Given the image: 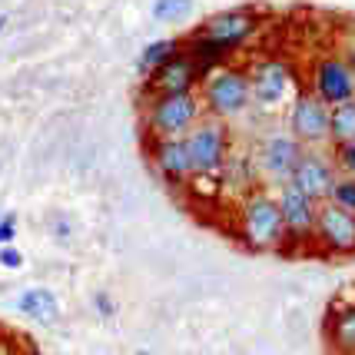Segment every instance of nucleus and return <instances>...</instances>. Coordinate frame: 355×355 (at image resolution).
Segmentation results:
<instances>
[{"instance_id": "nucleus-17", "label": "nucleus", "mask_w": 355, "mask_h": 355, "mask_svg": "<svg viewBox=\"0 0 355 355\" xmlns=\"http://www.w3.org/2000/svg\"><path fill=\"white\" fill-rule=\"evenodd\" d=\"M180 50H183V44H180V40H153V44H146V50L139 53V60H137V67H139V73H143V80L153 77L156 70H159L163 63L170 60V57H176Z\"/></svg>"}, {"instance_id": "nucleus-27", "label": "nucleus", "mask_w": 355, "mask_h": 355, "mask_svg": "<svg viewBox=\"0 0 355 355\" xmlns=\"http://www.w3.org/2000/svg\"><path fill=\"white\" fill-rule=\"evenodd\" d=\"M133 355H153V352H146V349H139V352H133Z\"/></svg>"}, {"instance_id": "nucleus-12", "label": "nucleus", "mask_w": 355, "mask_h": 355, "mask_svg": "<svg viewBox=\"0 0 355 355\" xmlns=\"http://www.w3.org/2000/svg\"><path fill=\"white\" fill-rule=\"evenodd\" d=\"M336 180H339V166H336L332 153L306 150L289 183H295L302 193H306V196H312L315 202H325L329 196H332V186H336Z\"/></svg>"}, {"instance_id": "nucleus-5", "label": "nucleus", "mask_w": 355, "mask_h": 355, "mask_svg": "<svg viewBox=\"0 0 355 355\" xmlns=\"http://www.w3.org/2000/svg\"><path fill=\"white\" fill-rule=\"evenodd\" d=\"M276 200L282 206V223H286V249L282 256H299L315 249V219H319V202L306 196L295 183L276 186Z\"/></svg>"}, {"instance_id": "nucleus-9", "label": "nucleus", "mask_w": 355, "mask_h": 355, "mask_svg": "<svg viewBox=\"0 0 355 355\" xmlns=\"http://www.w3.org/2000/svg\"><path fill=\"white\" fill-rule=\"evenodd\" d=\"M315 252L319 256H355V213L339 202H319L315 219Z\"/></svg>"}, {"instance_id": "nucleus-16", "label": "nucleus", "mask_w": 355, "mask_h": 355, "mask_svg": "<svg viewBox=\"0 0 355 355\" xmlns=\"http://www.w3.org/2000/svg\"><path fill=\"white\" fill-rule=\"evenodd\" d=\"M17 309L24 315H31V319H37L40 325H57V319H60V302H57V295L50 289H27L17 299Z\"/></svg>"}, {"instance_id": "nucleus-3", "label": "nucleus", "mask_w": 355, "mask_h": 355, "mask_svg": "<svg viewBox=\"0 0 355 355\" xmlns=\"http://www.w3.org/2000/svg\"><path fill=\"white\" fill-rule=\"evenodd\" d=\"M200 96L206 103V113L216 120H236L252 107V83H249V70L232 67V63H219L202 77Z\"/></svg>"}, {"instance_id": "nucleus-7", "label": "nucleus", "mask_w": 355, "mask_h": 355, "mask_svg": "<svg viewBox=\"0 0 355 355\" xmlns=\"http://www.w3.org/2000/svg\"><path fill=\"white\" fill-rule=\"evenodd\" d=\"M329 123H332V107L322 96L312 90H302L289 107V133H293L302 146L319 150V146H332L329 139Z\"/></svg>"}, {"instance_id": "nucleus-25", "label": "nucleus", "mask_w": 355, "mask_h": 355, "mask_svg": "<svg viewBox=\"0 0 355 355\" xmlns=\"http://www.w3.org/2000/svg\"><path fill=\"white\" fill-rule=\"evenodd\" d=\"M14 230H17L14 219H0V246H7L14 239Z\"/></svg>"}, {"instance_id": "nucleus-20", "label": "nucleus", "mask_w": 355, "mask_h": 355, "mask_svg": "<svg viewBox=\"0 0 355 355\" xmlns=\"http://www.w3.org/2000/svg\"><path fill=\"white\" fill-rule=\"evenodd\" d=\"M329 200L339 202L342 209H352L355 213V176L339 173V180H336V186H332V196H329Z\"/></svg>"}, {"instance_id": "nucleus-15", "label": "nucleus", "mask_w": 355, "mask_h": 355, "mask_svg": "<svg viewBox=\"0 0 355 355\" xmlns=\"http://www.w3.org/2000/svg\"><path fill=\"white\" fill-rule=\"evenodd\" d=\"M325 339H329V349L336 355H355V302L329 309Z\"/></svg>"}, {"instance_id": "nucleus-13", "label": "nucleus", "mask_w": 355, "mask_h": 355, "mask_svg": "<svg viewBox=\"0 0 355 355\" xmlns=\"http://www.w3.org/2000/svg\"><path fill=\"white\" fill-rule=\"evenodd\" d=\"M202 77H206V73H202V67L196 63V57H193L189 50H180L176 57H170V60L156 70L153 77H146V90H150V96H156V93L196 90V83H200Z\"/></svg>"}, {"instance_id": "nucleus-14", "label": "nucleus", "mask_w": 355, "mask_h": 355, "mask_svg": "<svg viewBox=\"0 0 355 355\" xmlns=\"http://www.w3.org/2000/svg\"><path fill=\"white\" fill-rule=\"evenodd\" d=\"M150 163L153 170L166 180L170 186H180L193 176V163L186 153V139L173 137V139H150Z\"/></svg>"}, {"instance_id": "nucleus-21", "label": "nucleus", "mask_w": 355, "mask_h": 355, "mask_svg": "<svg viewBox=\"0 0 355 355\" xmlns=\"http://www.w3.org/2000/svg\"><path fill=\"white\" fill-rule=\"evenodd\" d=\"M332 159H336L339 173H345V176H355V143L332 146Z\"/></svg>"}, {"instance_id": "nucleus-22", "label": "nucleus", "mask_w": 355, "mask_h": 355, "mask_svg": "<svg viewBox=\"0 0 355 355\" xmlns=\"http://www.w3.org/2000/svg\"><path fill=\"white\" fill-rule=\"evenodd\" d=\"M93 306H96V312H100L103 319H113V315H116V306H113V299H110L107 293L93 295Z\"/></svg>"}, {"instance_id": "nucleus-26", "label": "nucleus", "mask_w": 355, "mask_h": 355, "mask_svg": "<svg viewBox=\"0 0 355 355\" xmlns=\"http://www.w3.org/2000/svg\"><path fill=\"white\" fill-rule=\"evenodd\" d=\"M53 232H57V239H70V223H63V216L53 219Z\"/></svg>"}, {"instance_id": "nucleus-1", "label": "nucleus", "mask_w": 355, "mask_h": 355, "mask_svg": "<svg viewBox=\"0 0 355 355\" xmlns=\"http://www.w3.org/2000/svg\"><path fill=\"white\" fill-rule=\"evenodd\" d=\"M263 27V17L249 7H236V10H223V14L209 17L200 31L189 37V53L196 57L202 73H209L213 67L226 63L246 44L252 33Z\"/></svg>"}, {"instance_id": "nucleus-19", "label": "nucleus", "mask_w": 355, "mask_h": 355, "mask_svg": "<svg viewBox=\"0 0 355 355\" xmlns=\"http://www.w3.org/2000/svg\"><path fill=\"white\" fill-rule=\"evenodd\" d=\"M153 17L159 24H183L193 17V0H156Z\"/></svg>"}, {"instance_id": "nucleus-11", "label": "nucleus", "mask_w": 355, "mask_h": 355, "mask_svg": "<svg viewBox=\"0 0 355 355\" xmlns=\"http://www.w3.org/2000/svg\"><path fill=\"white\" fill-rule=\"evenodd\" d=\"M249 83H252V107L276 110L289 96L293 87V67L282 57H263L249 67Z\"/></svg>"}, {"instance_id": "nucleus-8", "label": "nucleus", "mask_w": 355, "mask_h": 355, "mask_svg": "<svg viewBox=\"0 0 355 355\" xmlns=\"http://www.w3.org/2000/svg\"><path fill=\"white\" fill-rule=\"evenodd\" d=\"M309 90L315 96H322L329 107H339L345 100L355 96V73L345 63L339 50H325L319 53L309 67Z\"/></svg>"}, {"instance_id": "nucleus-23", "label": "nucleus", "mask_w": 355, "mask_h": 355, "mask_svg": "<svg viewBox=\"0 0 355 355\" xmlns=\"http://www.w3.org/2000/svg\"><path fill=\"white\" fill-rule=\"evenodd\" d=\"M0 266H3V269H20V266H24V256H20L14 246H3L0 249Z\"/></svg>"}, {"instance_id": "nucleus-10", "label": "nucleus", "mask_w": 355, "mask_h": 355, "mask_svg": "<svg viewBox=\"0 0 355 355\" xmlns=\"http://www.w3.org/2000/svg\"><path fill=\"white\" fill-rule=\"evenodd\" d=\"M309 146H302L293 133H269V137L259 143V153H256V166L272 186H282L293 180L299 159Z\"/></svg>"}, {"instance_id": "nucleus-18", "label": "nucleus", "mask_w": 355, "mask_h": 355, "mask_svg": "<svg viewBox=\"0 0 355 355\" xmlns=\"http://www.w3.org/2000/svg\"><path fill=\"white\" fill-rule=\"evenodd\" d=\"M329 139H332V146L355 143V96H352V100H345V103H339V107H332Z\"/></svg>"}, {"instance_id": "nucleus-6", "label": "nucleus", "mask_w": 355, "mask_h": 355, "mask_svg": "<svg viewBox=\"0 0 355 355\" xmlns=\"http://www.w3.org/2000/svg\"><path fill=\"white\" fill-rule=\"evenodd\" d=\"M186 153L193 163V176L206 180V176H216L226 163H230V130L223 120L216 116H202L200 123L186 133Z\"/></svg>"}, {"instance_id": "nucleus-28", "label": "nucleus", "mask_w": 355, "mask_h": 355, "mask_svg": "<svg viewBox=\"0 0 355 355\" xmlns=\"http://www.w3.org/2000/svg\"><path fill=\"white\" fill-rule=\"evenodd\" d=\"M3 24H7V17H0V31H3Z\"/></svg>"}, {"instance_id": "nucleus-4", "label": "nucleus", "mask_w": 355, "mask_h": 355, "mask_svg": "<svg viewBox=\"0 0 355 355\" xmlns=\"http://www.w3.org/2000/svg\"><path fill=\"white\" fill-rule=\"evenodd\" d=\"M202 116H206V103H202V96L196 90L156 93V96H150L146 130H150V139L186 137Z\"/></svg>"}, {"instance_id": "nucleus-24", "label": "nucleus", "mask_w": 355, "mask_h": 355, "mask_svg": "<svg viewBox=\"0 0 355 355\" xmlns=\"http://www.w3.org/2000/svg\"><path fill=\"white\" fill-rule=\"evenodd\" d=\"M339 53L345 57V63L352 67V73H355V37H345V40H342V44H339Z\"/></svg>"}, {"instance_id": "nucleus-2", "label": "nucleus", "mask_w": 355, "mask_h": 355, "mask_svg": "<svg viewBox=\"0 0 355 355\" xmlns=\"http://www.w3.org/2000/svg\"><path fill=\"white\" fill-rule=\"evenodd\" d=\"M236 236L249 252H282L286 249V223H282V206H279L276 193L252 189L239 202Z\"/></svg>"}]
</instances>
